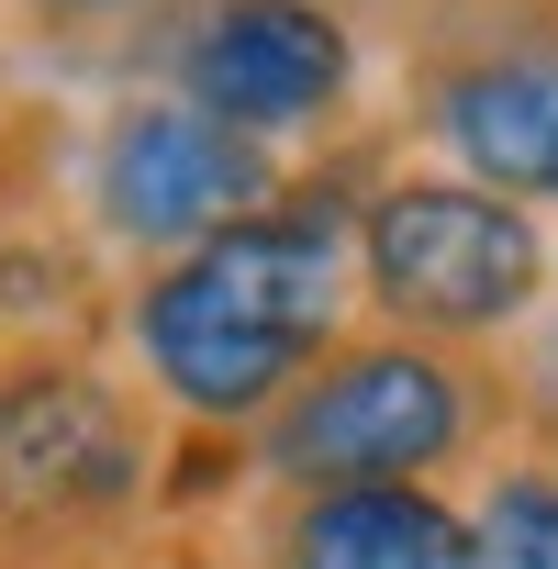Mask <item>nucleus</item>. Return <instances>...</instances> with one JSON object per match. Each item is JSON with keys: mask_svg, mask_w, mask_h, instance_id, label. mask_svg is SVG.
Returning <instances> with one entry per match:
<instances>
[{"mask_svg": "<svg viewBox=\"0 0 558 569\" xmlns=\"http://www.w3.org/2000/svg\"><path fill=\"white\" fill-rule=\"evenodd\" d=\"M46 12H134V0H46Z\"/></svg>", "mask_w": 558, "mask_h": 569, "instance_id": "obj_10", "label": "nucleus"}, {"mask_svg": "<svg viewBox=\"0 0 558 569\" xmlns=\"http://www.w3.org/2000/svg\"><path fill=\"white\" fill-rule=\"evenodd\" d=\"M134 469H146V436L112 380H90V369L0 380V513H34V525L112 513L134 491Z\"/></svg>", "mask_w": 558, "mask_h": 569, "instance_id": "obj_6", "label": "nucleus"}, {"mask_svg": "<svg viewBox=\"0 0 558 569\" xmlns=\"http://www.w3.org/2000/svg\"><path fill=\"white\" fill-rule=\"evenodd\" d=\"M347 279L358 246L336 201H268L134 291V358L190 425H268L336 358Z\"/></svg>", "mask_w": 558, "mask_h": 569, "instance_id": "obj_1", "label": "nucleus"}, {"mask_svg": "<svg viewBox=\"0 0 558 569\" xmlns=\"http://www.w3.org/2000/svg\"><path fill=\"white\" fill-rule=\"evenodd\" d=\"M469 425H480V380L425 336H380V347H336L279 402L257 425V458L291 491H380V480L447 469Z\"/></svg>", "mask_w": 558, "mask_h": 569, "instance_id": "obj_2", "label": "nucleus"}, {"mask_svg": "<svg viewBox=\"0 0 558 569\" xmlns=\"http://www.w3.org/2000/svg\"><path fill=\"white\" fill-rule=\"evenodd\" d=\"M268 201H279L268 146L235 134V123H212V112H190V101H134L90 146V212L123 246H157V257H190V246L235 234Z\"/></svg>", "mask_w": 558, "mask_h": 569, "instance_id": "obj_4", "label": "nucleus"}, {"mask_svg": "<svg viewBox=\"0 0 558 569\" xmlns=\"http://www.w3.org/2000/svg\"><path fill=\"white\" fill-rule=\"evenodd\" d=\"M358 46L325 0H223V12L179 46V101L235 123V134H302L347 101Z\"/></svg>", "mask_w": 558, "mask_h": 569, "instance_id": "obj_5", "label": "nucleus"}, {"mask_svg": "<svg viewBox=\"0 0 558 569\" xmlns=\"http://www.w3.org/2000/svg\"><path fill=\"white\" fill-rule=\"evenodd\" d=\"M358 291L413 325L425 347L447 336H491L525 325L547 291V234L525 201L480 190V179H391L358 212Z\"/></svg>", "mask_w": 558, "mask_h": 569, "instance_id": "obj_3", "label": "nucleus"}, {"mask_svg": "<svg viewBox=\"0 0 558 569\" xmlns=\"http://www.w3.org/2000/svg\"><path fill=\"white\" fill-rule=\"evenodd\" d=\"M469 569H558V469H502L469 502Z\"/></svg>", "mask_w": 558, "mask_h": 569, "instance_id": "obj_9", "label": "nucleus"}, {"mask_svg": "<svg viewBox=\"0 0 558 569\" xmlns=\"http://www.w3.org/2000/svg\"><path fill=\"white\" fill-rule=\"evenodd\" d=\"M436 146L502 201H558V46H502L436 79Z\"/></svg>", "mask_w": 558, "mask_h": 569, "instance_id": "obj_7", "label": "nucleus"}, {"mask_svg": "<svg viewBox=\"0 0 558 569\" xmlns=\"http://www.w3.org/2000/svg\"><path fill=\"white\" fill-rule=\"evenodd\" d=\"M291 569H469V513H447L425 480H380V491H302Z\"/></svg>", "mask_w": 558, "mask_h": 569, "instance_id": "obj_8", "label": "nucleus"}]
</instances>
